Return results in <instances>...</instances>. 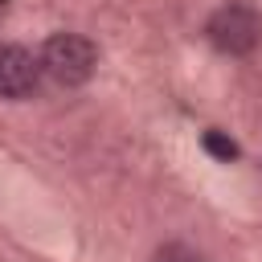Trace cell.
<instances>
[{
    "mask_svg": "<svg viewBox=\"0 0 262 262\" xmlns=\"http://www.w3.org/2000/svg\"><path fill=\"white\" fill-rule=\"evenodd\" d=\"M205 37L225 57H250L262 45V8H254L250 0L217 4L205 20Z\"/></svg>",
    "mask_w": 262,
    "mask_h": 262,
    "instance_id": "1",
    "label": "cell"
},
{
    "mask_svg": "<svg viewBox=\"0 0 262 262\" xmlns=\"http://www.w3.org/2000/svg\"><path fill=\"white\" fill-rule=\"evenodd\" d=\"M37 57H41V74L49 82L66 86V90L86 86L94 78V70H98V49L82 33H53V37H45Z\"/></svg>",
    "mask_w": 262,
    "mask_h": 262,
    "instance_id": "2",
    "label": "cell"
},
{
    "mask_svg": "<svg viewBox=\"0 0 262 262\" xmlns=\"http://www.w3.org/2000/svg\"><path fill=\"white\" fill-rule=\"evenodd\" d=\"M41 82V57H33L25 45H0V98L20 102Z\"/></svg>",
    "mask_w": 262,
    "mask_h": 262,
    "instance_id": "3",
    "label": "cell"
},
{
    "mask_svg": "<svg viewBox=\"0 0 262 262\" xmlns=\"http://www.w3.org/2000/svg\"><path fill=\"white\" fill-rule=\"evenodd\" d=\"M151 262H201V254H196L192 246H184V242H168V246L156 250Z\"/></svg>",
    "mask_w": 262,
    "mask_h": 262,
    "instance_id": "4",
    "label": "cell"
},
{
    "mask_svg": "<svg viewBox=\"0 0 262 262\" xmlns=\"http://www.w3.org/2000/svg\"><path fill=\"white\" fill-rule=\"evenodd\" d=\"M205 147H209L217 160H237V147H233L229 139H221L217 131H209V135H205Z\"/></svg>",
    "mask_w": 262,
    "mask_h": 262,
    "instance_id": "5",
    "label": "cell"
}]
</instances>
